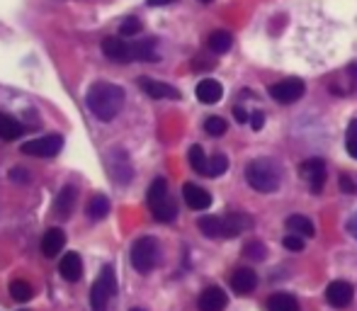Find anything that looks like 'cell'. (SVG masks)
Masks as SVG:
<instances>
[{"label":"cell","instance_id":"1","mask_svg":"<svg viewBox=\"0 0 357 311\" xmlns=\"http://www.w3.org/2000/svg\"><path fill=\"white\" fill-rule=\"evenodd\" d=\"M88 110L100 122H112L124 107V90L115 83H95L88 90Z\"/></svg>","mask_w":357,"mask_h":311},{"label":"cell","instance_id":"2","mask_svg":"<svg viewBox=\"0 0 357 311\" xmlns=\"http://www.w3.org/2000/svg\"><path fill=\"white\" fill-rule=\"evenodd\" d=\"M246 180L257 192H275L280 187V168L270 158H255L246 166Z\"/></svg>","mask_w":357,"mask_h":311},{"label":"cell","instance_id":"3","mask_svg":"<svg viewBox=\"0 0 357 311\" xmlns=\"http://www.w3.org/2000/svg\"><path fill=\"white\" fill-rule=\"evenodd\" d=\"M148 207H151V214L161 224H170L177 216V207L170 200V192H168L166 177H156L148 187Z\"/></svg>","mask_w":357,"mask_h":311},{"label":"cell","instance_id":"4","mask_svg":"<svg viewBox=\"0 0 357 311\" xmlns=\"http://www.w3.org/2000/svg\"><path fill=\"white\" fill-rule=\"evenodd\" d=\"M161 260V246L153 236H141L132 246V265L136 273L148 275Z\"/></svg>","mask_w":357,"mask_h":311},{"label":"cell","instance_id":"5","mask_svg":"<svg viewBox=\"0 0 357 311\" xmlns=\"http://www.w3.org/2000/svg\"><path fill=\"white\" fill-rule=\"evenodd\" d=\"M115 292H117L115 270H112V265H105L100 278L95 280V285H93V289H90L93 311H107V304H110V299L115 297Z\"/></svg>","mask_w":357,"mask_h":311},{"label":"cell","instance_id":"6","mask_svg":"<svg viewBox=\"0 0 357 311\" xmlns=\"http://www.w3.org/2000/svg\"><path fill=\"white\" fill-rule=\"evenodd\" d=\"M63 149V136L61 134H49V136H39V139L24 141L19 146L24 156H37V158H51Z\"/></svg>","mask_w":357,"mask_h":311},{"label":"cell","instance_id":"7","mask_svg":"<svg viewBox=\"0 0 357 311\" xmlns=\"http://www.w3.org/2000/svg\"><path fill=\"white\" fill-rule=\"evenodd\" d=\"M304 81L301 78H287V81H280L275 83V86L267 88V93H270V97L275 102H280V105H292V102L301 100L304 97Z\"/></svg>","mask_w":357,"mask_h":311},{"label":"cell","instance_id":"8","mask_svg":"<svg viewBox=\"0 0 357 311\" xmlns=\"http://www.w3.org/2000/svg\"><path fill=\"white\" fill-rule=\"evenodd\" d=\"M299 173L301 177H304L306 182H309L311 192H321L326 185V163L321 161V158H309V161H304L299 166Z\"/></svg>","mask_w":357,"mask_h":311},{"label":"cell","instance_id":"9","mask_svg":"<svg viewBox=\"0 0 357 311\" xmlns=\"http://www.w3.org/2000/svg\"><path fill=\"white\" fill-rule=\"evenodd\" d=\"M353 297H355V287L350 282H345V280H335V282H331L328 287H326V302L335 309L350 307Z\"/></svg>","mask_w":357,"mask_h":311},{"label":"cell","instance_id":"10","mask_svg":"<svg viewBox=\"0 0 357 311\" xmlns=\"http://www.w3.org/2000/svg\"><path fill=\"white\" fill-rule=\"evenodd\" d=\"M138 88H141L148 97H153V100H180V90H177V88L168 86V83H161V81H153V78H141Z\"/></svg>","mask_w":357,"mask_h":311},{"label":"cell","instance_id":"11","mask_svg":"<svg viewBox=\"0 0 357 311\" xmlns=\"http://www.w3.org/2000/svg\"><path fill=\"white\" fill-rule=\"evenodd\" d=\"M102 54H105V56L110 58V61H115V63L134 61V58H132V44H127L124 39H119V37L102 39Z\"/></svg>","mask_w":357,"mask_h":311},{"label":"cell","instance_id":"12","mask_svg":"<svg viewBox=\"0 0 357 311\" xmlns=\"http://www.w3.org/2000/svg\"><path fill=\"white\" fill-rule=\"evenodd\" d=\"M182 197H185L187 207L195 212L209 209L212 207V195L205 190V187L195 185V182H185V185H182Z\"/></svg>","mask_w":357,"mask_h":311},{"label":"cell","instance_id":"13","mask_svg":"<svg viewBox=\"0 0 357 311\" xmlns=\"http://www.w3.org/2000/svg\"><path fill=\"white\" fill-rule=\"evenodd\" d=\"M110 170H112V177H115L119 185H127V182L134 177V168L124 151H112L110 154Z\"/></svg>","mask_w":357,"mask_h":311},{"label":"cell","instance_id":"14","mask_svg":"<svg viewBox=\"0 0 357 311\" xmlns=\"http://www.w3.org/2000/svg\"><path fill=\"white\" fill-rule=\"evenodd\" d=\"M226 304H229V297L221 287H207L205 292L200 294V302L197 307L200 311H224Z\"/></svg>","mask_w":357,"mask_h":311},{"label":"cell","instance_id":"15","mask_svg":"<svg viewBox=\"0 0 357 311\" xmlns=\"http://www.w3.org/2000/svg\"><path fill=\"white\" fill-rule=\"evenodd\" d=\"M195 95H197V100L205 102V105H214V102H219L221 97H224V88H221V83L214 81V78H205V81L197 83Z\"/></svg>","mask_w":357,"mask_h":311},{"label":"cell","instance_id":"16","mask_svg":"<svg viewBox=\"0 0 357 311\" xmlns=\"http://www.w3.org/2000/svg\"><path fill=\"white\" fill-rule=\"evenodd\" d=\"M58 273L66 282H78L83 278V260L78 253H66L58 263Z\"/></svg>","mask_w":357,"mask_h":311},{"label":"cell","instance_id":"17","mask_svg":"<svg viewBox=\"0 0 357 311\" xmlns=\"http://www.w3.org/2000/svg\"><path fill=\"white\" fill-rule=\"evenodd\" d=\"M63 246H66V234H63V229H49L47 234L42 236V253L47 255V258H54V255H58L63 250Z\"/></svg>","mask_w":357,"mask_h":311},{"label":"cell","instance_id":"18","mask_svg":"<svg viewBox=\"0 0 357 311\" xmlns=\"http://www.w3.org/2000/svg\"><path fill=\"white\" fill-rule=\"evenodd\" d=\"M253 226V219L248 214H241V212H231V214L224 216V239H234V236L243 234Z\"/></svg>","mask_w":357,"mask_h":311},{"label":"cell","instance_id":"19","mask_svg":"<svg viewBox=\"0 0 357 311\" xmlns=\"http://www.w3.org/2000/svg\"><path fill=\"white\" fill-rule=\"evenodd\" d=\"M73 205H76V187L63 185L61 192L56 195V202H54V212H56L58 219H68L73 212Z\"/></svg>","mask_w":357,"mask_h":311},{"label":"cell","instance_id":"20","mask_svg":"<svg viewBox=\"0 0 357 311\" xmlns=\"http://www.w3.org/2000/svg\"><path fill=\"white\" fill-rule=\"evenodd\" d=\"M257 285V275L253 273L251 268H238L234 275H231V287L238 294H251Z\"/></svg>","mask_w":357,"mask_h":311},{"label":"cell","instance_id":"21","mask_svg":"<svg viewBox=\"0 0 357 311\" xmlns=\"http://www.w3.org/2000/svg\"><path fill=\"white\" fill-rule=\"evenodd\" d=\"M285 226H287V231H289V234H299V236H304V239H311V236H316L314 221H311L309 216H304V214L287 216Z\"/></svg>","mask_w":357,"mask_h":311},{"label":"cell","instance_id":"22","mask_svg":"<svg viewBox=\"0 0 357 311\" xmlns=\"http://www.w3.org/2000/svg\"><path fill=\"white\" fill-rule=\"evenodd\" d=\"M132 58L134 61H161L156 51V39H143V42H134L132 44Z\"/></svg>","mask_w":357,"mask_h":311},{"label":"cell","instance_id":"23","mask_svg":"<svg viewBox=\"0 0 357 311\" xmlns=\"http://www.w3.org/2000/svg\"><path fill=\"white\" fill-rule=\"evenodd\" d=\"M197 226H200V231L207 239H224V216H200Z\"/></svg>","mask_w":357,"mask_h":311},{"label":"cell","instance_id":"24","mask_svg":"<svg viewBox=\"0 0 357 311\" xmlns=\"http://www.w3.org/2000/svg\"><path fill=\"white\" fill-rule=\"evenodd\" d=\"M22 131H24V127L19 125L15 117L0 112V139H3V141H13V139H17V136H22Z\"/></svg>","mask_w":357,"mask_h":311},{"label":"cell","instance_id":"25","mask_svg":"<svg viewBox=\"0 0 357 311\" xmlns=\"http://www.w3.org/2000/svg\"><path fill=\"white\" fill-rule=\"evenodd\" d=\"M86 214H88V219H90V221L105 219V216L110 214V200H107L105 195H95L90 202H88Z\"/></svg>","mask_w":357,"mask_h":311},{"label":"cell","instance_id":"26","mask_svg":"<svg viewBox=\"0 0 357 311\" xmlns=\"http://www.w3.org/2000/svg\"><path fill=\"white\" fill-rule=\"evenodd\" d=\"M267 311H299V302L296 297L287 292H277L267 299Z\"/></svg>","mask_w":357,"mask_h":311},{"label":"cell","instance_id":"27","mask_svg":"<svg viewBox=\"0 0 357 311\" xmlns=\"http://www.w3.org/2000/svg\"><path fill=\"white\" fill-rule=\"evenodd\" d=\"M231 44H234V37H231L229 32H224V29H216V32H212L209 39H207V47L214 54H226L231 49Z\"/></svg>","mask_w":357,"mask_h":311},{"label":"cell","instance_id":"28","mask_svg":"<svg viewBox=\"0 0 357 311\" xmlns=\"http://www.w3.org/2000/svg\"><path fill=\"white\" fill-rule=\"evenodd\" d=\"M10 297L15 299V302H29V299L34 297V289L32 285L27 282V280H13L10 282Z\"/></svg>","mask_w":357,"mask_h":311},{"label":"cell","instance_id":"29","mask_svg":"<svg viewBox=\"0 0 357 311\" xmlns=\"http://www.w3.org/2000/svg\"><path fill=\"white\" fill-rule=\"evenodd\" d=\"M187 158H190V166L195 173H200V175H207V168H209V158L205 156V149H202L200 144H195L190 149V154H187Z\"/></svg>","mask_w":357,"mask_h":311},{"label":"cell","instance_id":"30","mask_svg":"<svg viewBox=\"0 0 357 311\" xmlns=\"http://www.w3.org/2000/svg\"><path fill=\"white\" fill-rule=\"evenodd\" d=\"M226 129H229V125H226L224 117H219V115L207 117V122H205V131H207V134H209V136H224V134H226Z\"/></svg>","mask_w":357,"mask_h":311},{"label":"cell","instance_id":"31","mask_svg":"<svg viewBox=\"0 0 357 311\" xmlns=\"http://www.w3.org/2000/svg\"><path fill=\"white\" fill-rule=\"evenodd\" d=\"M226 168H229V158L224 154H214L209 158V168H207V177H219L226 173Z\"/></svg>","mask_w":357,"mask_h":311},{"label":"cell","instance_id":"32","mask_svg":"<svg viewBox=\"0 0 357 311\" xmlns=\"http://www.w3.org/2000/svg\"><path fill=\"white\" fill-rule=\"evenodd\" d=\"M243 253H246L248 258H253V260H265L267 248H265V244H260V241H248L246 248H243Z\"/></svg>","mask_w":357,"mask_h":311},{"label":"cell","instance_id":"33","mask_svg":"<svg viewBox=\"0 0 357 311\" xmlns=\"http://www.w3.org/2000/svg\"><path fill=\"white\" fill-rule=\"evenodd\" d=\"M345 149H348V154L357 158V120H353L348 125V134H345Z\"/></svg>","mask_w":357,"mask_h":311},{"label":"cell","instance_id":"34","mask_svg":"<svg viewBox=\"0 0 357 311\" xmlns=\"http://www.w3.org/2000/svg\"><path fill=\"white\" fill-rule=\"evenodd\" d=\"M282 244H285V248L287 250H292V253H301L304 250V236H299V234H287L285 239H282Z\"/></svg>","mask_w":357,"mask_h":311},{"label":"cell","instance_id":"35","mask_svg":"<svg viewBox=\"0 0 357 311\" xmlns=\"http://www.w3.org/2000/svg\"><path fill=\"white\" fill-rule=\"evenodd\" d=\"M138 32H141V19H136V17H127L122 22V27H119L122 37H134V34H138Z\"/></svg>","mask_w":357,"mask_h":311},{"label":"cell","instance_id":"36","mask_svg":"<svg viewBox=\"0 0 357 311\" xmlns=\"http://www.w3.org/2000/svg\"><path fill=\"white\" fill-rule=\"evenodd\" d=\"M248 122H251L253 129L260 131L262 125H265V115H262V112H251V120H248Z\"/></svg>","mask_w":357,"mask_h":311},{"label":"cell","instance_id":"37","mask_svg":"<svg viewBox=\"0 0 357 311\" xmlns=\"http://www.w3.org/2000/svg\"><path fill=\"white\" fill-rule=\"evenodd\" d=\"M10 180H17V182H27L29 177H27V170H24V168H13V170H10Z\"/></svg>","mask_w":357,"mask_h":311},{"label":"cell","instance_id":"38","mask_svg":"<svg viewBox=\"0 0 357 311\" xmlns=\"http://www.w3.org/2000/svg\"><path fill=\"white\" fill-rule=\"evenodd\" d=\"M345 229H348V234L353 236V239H357V212L350 216L348 221H345Z\"/></svg>","mask_w":357,"mask_h":311},{"label":"cell","instance_id":"39","mask_svg":"<svg viewBox=\"0 0 357 311\" xmlns=\"http://www.w3.org/2000/svg\"><path fill=\"white\" fill-rule=\"evenodd\" d=\"M234 117H236V122L238 125H246L248 120H251V115H246V110H243V107H234Z\"/></svg>","mask_w":357,"mask_h":311},{"label":"cell","instance_id":"40","mask_svg":"<svg viewBox=\"0 0 357 311\" xmlns=\"http://www.w3.org/2000/svg\"><path fill=\"white\" fill-rule=\"evenodd\" d=\"M340 187H343L345 192H350V195H355V182L350 180L348 175H340Z\"/></svg>","mask_w":357,"mask_h":311},{"label":"cell","instance_id":"41","mask_svg":"<svg viewBox=\"0 0 357 311\" xmlns=\"http://www.w3.org/2000/svg\"><path fill=\"white\" fill-rule=\"evenodd\" d=\"M170 3H175V0H148L151 8H158V5H170Z\"/></svg>","mask_w":357,"mask_h":311},{"label":"cell","instance_id":"42","mask_svg":"<svg viewBox=\"0 0 357 311\" xmlns=\"http://www.w3.org/2000/svg\"><path fill=\"white\" fill-rule=\"evenodd\" d=\"M200 3H205V5H207V3H212V0H200Z\"/></svg>","mask_w":357,"mask_h":311},{"label":"cell","instance_id":"43","mask_svg":"<svg viewBox=\"0 0 357 311\" xmlns=\"http://www.w3.org/2000/svg\"><path fill=\"white\" fill-rule=\"evenodd\" d=\"M132 311H143V309H138V307H136V309H132Z\"/></svg>","mask_w":357,"mask_h":311}]
</instances>
